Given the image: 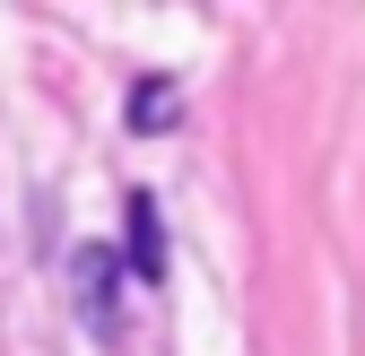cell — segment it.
I'll return each instance as SVG.
<instances>
[{
    "label": "cell",
    "instance_id": "1",
    "mask_svg": "<svg viewBox=\"0 0 365 356\" xmlns=\"http://www.w3.org/2000/svg\"><path fill=\"white\" fill-rule=\"evenodd\" d=\"M70 295H78V322L96 339H113L122 330V252L113 244H78L70 252Z\"/></svg>",
    "mask_w": 365,
    "mask_h": 356
},
{
    "label": "cell",
    "instance_id": "2",
    "mask_svg": "<svg viewBox=\"0 0 365 356\" xmlns=\"http://www.w3.org/2000/svg\"><path fill=\"white\" fill-rule=\"evenodd\" d=\"M122 226H130V235H122V270L157 287V278H165V217H157V192H130V200H122Z\"/></svg>",
    "mask_w": 365,
    "mask_h": 356
},
{
    "label": "cell",
    "instance_id": "3",
    "mask_svg": "<svg viewBox=\"0 0 365 356\" xmlns=\"http://www.w3.org/2000/svg\"><path fill=\"white\" fill-rule=\"evenodd\" d=\"M174 105H182V87H174L165 70H148L140 87H130V130H140V140H157V130H174Z\"/></svg>",
    "mask_w": 365,
    "mask_h": 356
}]
</instances>
